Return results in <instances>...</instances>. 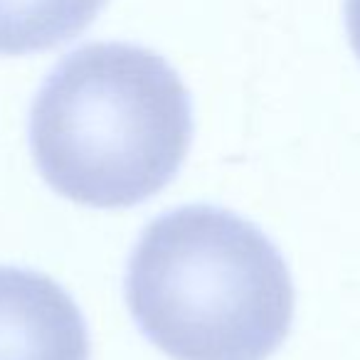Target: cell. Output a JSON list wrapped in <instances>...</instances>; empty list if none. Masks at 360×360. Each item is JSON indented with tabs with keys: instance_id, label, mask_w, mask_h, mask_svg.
Here are the masks:
<instances>
[{
	"instance_id": "cell-1",
	"label": "cell",
	"mask_w": 360,
	"mask_h": 360,
	"mask_svg": "<svg viewBox=\"0 0 360 360\" xmlns=\"http://www.w3.org/2000/svg\"><path fill=\"white\" fill-rule=\"evenodd\" d=\"M191 94L160 55L91 42L47 75L30 109L45 183L89 207H131L160 193L188 155Z\"/></svg>"
},
{
	"instance_id": "cell-5",
	"label": "cell",
	"mask_w": 360,
	"mask_h": 360,
	"mask_svg": "<svg viewBox=\"0 0 360 360\" xmlns=\"http://www.w3.org/2000/svg\"><path fill=\"white\" fill-rule=\"evenodd\" d=\"M345 27L350 47L360 60V0H345Z\"/></svg>"
},
{
	"instance_id": "cell-4",
	"label": "cell",
	"mask_w": 360,
	"mask_h": 360,
	"mask_svg": "<svg viewBox=\"0 0 360 360\" xmlns=\"http://www.w3.org/2000/svg\"><path fill=\"white\" fill-rule=\"evenodd\" d=\"M109 0H0V55L20 57L75 40Z\"/></svg>"
},
{
	"instance_id": "cell-2",
	"label": "cell",
	"mask_w": 360,
	"mask_h": 360,
	"mask_svg": "<svg viewBox=\"0 0 360 360\" xmlns=\"http://www.w3.org/2000/svg\"><path fill=\"white\" fill-rule=\"evenodd\" d=\"M141 333L173 360H266L294 321V284L274 242L212 205L155 217L126 269Z\"/></svg>"
},
{
	"instance_id": "cell-3",
	"label": "cell",
	"mask_w": 360,
	"mask_h": 360,
	"mask_svg": "<svg viewBox=\"0 0 360 360\" xmlns=\"http://www.w3.org/2000/svg\"><path fill=\"white\" fill-rule=\"evenodd\" d=\"M0 360H89L84 316L47 274L0 266Z\"/></svg>"
}]
</instances>
